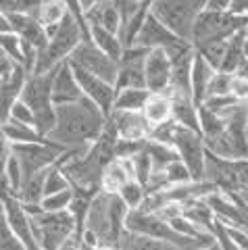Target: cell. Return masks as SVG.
<instances>
[{
    "instance_id": "obj_46",
    "label": "cell",
    "mask_w": 248,
    "mask_h": 250,
    "mask_svg": "<svg viewBox=\"0 0 248 250\" xmlns=\"http://www.w3.org/2000/svg\"><path fill=\"white\" fill-rule=\"evenodd\" d=\"M231 75L234 73H227V71H221L217 69L211 83H208V90H207V96H213V94H229V85H231Z\"/></svg>"
},
{
    "instance_id": "obj_34",
    "label": "cell",
    "mask_w": 248,
    "mask_h": 250,
    "mask_svg": "<svg viewBox=\"0 0 248 250\" xmlns=\"http://www.w3.org/2000/svg\"><path fill=\"white\" fill-rule=\"evenodd\" d=\"M71 188V182L69 177L65 175L61 163H52V165L46 169V177H44V196L46 194H52V192H61V190H67Z\"/></svg>"
},
{
    "instance_id": "obj_41",
    "label": "cell",
    "mask_w": 248,
    "mask_h": 250,
    "mask_svg": "<svg viewBox=\"0 0 248 250\" xmlns=\"http://www.w3.org/2000/svg\"><path fill=\"white\" fill-rule=\"evenodd\" d=\"M71 198H73V186L67 188V190H61V192L46 194L42 198V208L44 210H65V208H69Z\"/></svg>"
},
{
    "instance_id": "obj_31",
    "label": "cell",
    "mask_w": 248,
    "mask_h": 250,
    "mask_svg": "<svg viewBox=\"0 0 248 250\" xmlns=\"http://www.w3.org/2000/svg\"><path fill=\"white\" fill-rule=\"evenodd\" d=\"M242 40H244V29H240L238 34H234L231 38H227V46H226V54H223L221 61V71L227 73H236V69L240 67V62L244 59L242 52Z\"/></svg>"
},
{
    "instance_id": "obj_9",
    "label": "cell",
    "mask_w": 248,
    "mask_h": 250,
    "mask_svg": "<svg viewBox=\"0 0 248 250\" xmlns=\"http://www.w3.org/2000/svg\"><path fill=\"white\" fill-rule=\"evenodd\" d=\"M67 150L65 146L52 142L50 138H44L40 142H27V144H15L13 154L19 159L21 169H23V182L27 177L40 173L52 163L59 161V156Z\"/></svg>"
},
{
    "instance_id": "obj_48",
    "label": "cell",
    "mask_w": 248,
    "mask_h": 250,
    "mask_svg": "<svg viewBox=\"0 0 248 250\" xmlns=\"http://www.w3.org/2000/svg\"><path fill=\"white\" fill-rule=\"evenodd\" d=\"M9 119H15V121H23V123H32L34 125V111L29 108V104L25 103V100H17V103L13 104L11 108V115Z\"/></svg>"
},
{
    "instance_id": "obj_25",
    "label": "cell",
    "mask_w": 248,
    "mask_h": 250,
    "mask_svg": "<svg viewBox=\"0 0 248 250\" xmlns=\"http://www.w3.org/2000/svg\"><path fill=\"white\" fill-rule=\"evenodd\" d=\"M171 113L173 121L184 125V127L200 131V121H198V104L194 103L192 96L186 94H173L171 96Z\"/></svg>"
},
{
    "instance_id": "obj_16",
    "label": "cell",
    "mask_w": 248,
    "mask_h": 250,
    "mask_svg": "<svg viewBox=\"0 0 248 250\" xmlns=\"http://www.w3.org/2000/svg\"><path fill=\"white\" fill-rule=\"evenodd\" d=\"M108 121L113 123L117 138L125 140H146L150 138L152 127L148 121L144 119L142 111H121V108H113L108 115Z\"/></svg>"
},
{
    "instance_id": "obj_39",
    "label": "cell",
    "mask_w": 248,
    "mask_h": 250,
    "mask_svg": "<svg viewBox=\"0 0 248 250\" xmlns=\"http://www.w3.org/2000/svg\"><path fill=\"white\" fill-rule=\"evenodd\" d=\"M0 50L9 54L13 61H17L19 65L23 62V48H21V38L15 31H0Z\"/></svg>"
},
{
    "instance_id": "obj_32",
    "label": "cell",
    "mask_w": 248,
    "mask_h": 250,
    "mask_svg": "<svg viewBox=\"0 0 248 250\" xmlns=\"http://www.w3.org/2000/svg\"><path fill=\"white\" fill-rule=\"evenodd\" d=\"M67 15V6L63 0H54V2H40V6H38L36 11V17L42 21V25L46 29L50 27H57L61 21L65 19Z\"/></svg>"
},
{
    "instance_id": "obj_6",
    "label": "cell",
    "mask_w": 248,
    "mask_h": 250,
    "mask_svg": "<svg viewBox=\"0 0 248 250\" xmlns=\"http://www.w3.org/2000/svg\"><path fill=\"white\" fill-rule=\"evenodd\" d=\"M125 229L146 233L154 240L167 242L173 250H207L203 242L192 240L182 236L180 231L169 221H165L161 215L154 210H144V208H129L127 219H125Z\"/></svg>"
},
{
    "instance_id": "obj_42",
    "label": "cell",
    "mask_w": 248,
    "mask_h": 250,
    "mask_svg": "<svg viewBox=\"0 0 248 250\" xmlns=\"http://www.w3.org/2000/svg\"><path fill=\"white\" fill-rule=\"evenodd\" d=\"M236 103H240V100H236L234 96H231V94H213V96H207V98L203 100V104H205L207 108H211V111L219 113L221 117L226 115Z\"/></svg>"
},
{
    "instance_id": "obj_11",
    "label": "cell",
    "mask_w": 248,
    "mask_h": 250,
    "mask_svg": "<svg viewBox=\"0 0 248 250\" xmlns=\"http://www.w3.org/2000/svg\"><path fill=\"white\" fill-rule=\"evenodd\" d=\"M69 62H73V65L86 69V71L103 77L111 83H115V80H117V61L104 54L92 40H82L77 44V48L69 57Z\"/></svg>"
},
{
    "instance_id": "obj_40",
    "label": "cell",
    "mask_w": 248,
    "mask_h": 250,
    "mask_svg": "<svg viewBox=\"0 0 248 250\" xmlns=\"http://www.w3.org/2000/svg\"><path fill=\"white\" fill-rule=\"evenodd\" d=\"M165 179H167V186H177V184L192 182V173L182 159H175L165 167Z\"/></svg>"
},
{
    "instance_id": "obj_56",
    "label": "cell",
    "mask_w": 248,
    "mask_h": 250,
    "mask_svg": "<svg viewBox=\"0 0 248 250\" xmlns=\"http://www.w3.org/2000/svg\"><path fill=\"white\" fill-rule=\"evenodd\" d=\"M82 2V6H83V11H88V9H92V6H94L98 0H80Z\"/></svg>"
},
{
    "instance_id": "obj_10",
    "label": "cell",
    "mask_w": 248,
    "mask_h": 250,
    "mask_svg": "<svg viewBox=\"0 0 248 250\" xmlns=\"http://www.w3.org/2000/svg\"><path fill=\"white\" fill-rule=\"evenodd\" d=\"M136 44H140L148 50L163 48V50H167L169 57H173V54L182 52V50L188 48V46H192V42L184 40V38H180L175 31H171L152 11L148 13V17H146L140 34H138V38H136Z\"/></svg>"
},
{
    "instance_id": "obj_55",
    "label": "cell",
    "mask_w": 248,
    "mask_h": 250,
    "mask_svg": "<svg viewBox=\"0 0 248 250\" xmlns=\"http://www.w3.org/2000/svg\"><path fill=\"white\" fill-rule=\"evenodd\" d=\"M236 75L248 77V59H242V62H240V67L236 69Z\"/></svg>"
},
{
    "instance_id": "obj_20",
    "label": "cell",
    "mask_w": 248,
    "mask_h": 250,
    "mask_svg": "<svg viewBox=\"0 0 248 250\" xmlns=\"http://www.w3.org/2000/svg\"><path fill=\"white\" fill-rule=\"evenodd\" d=\"M11 29L17 34L23 42L34 44L38 50L48 42V34L46 27L42 25V21L36 17V13H13L9 15Z\"/></svg>"
},
{
    "instance_id": "obj_28",
    "label": "cell",
    "mask_w": 248,
    "mask_h": 250,
    "mask_svg": "<svg viewBox=\"0 0 248 250\" xmlns=\"http://www.w3.org/2000/svg\"><path fill=\"white\" fill-rule=\"evenodd\" d=\"M4 129L6 138L11 140V144H27V142H40L44 136L38 131L36 125L32 123H23V121H15V119H6L0 123Z\"/></svg>"
},
{
    "instance_id": "obj_62",
    "label": "cell",
    "mask_w": 248,
    "mask_h": 250,
    "mask_svg": "<svg viewBox=\"0 0 248 250\" xmlns=\"http://www.w3.org/2000/svg\"><path fill=\"white\" fill-rule=\"evenodd\" d=\"M246 108H248V103H246Z\"/></svg>"
},
{
    "instance_id": "obj_5",
    "label": "cell",
    "mask_w": 248,
    "mask_h": 250,
    "mask_svg": "<svg viewBox=\"0 0 248 250\" xmlns=\"http://www.w3.org/2000/svg\"><path fill=\"white\" fill-rule=\"evenodd\" d=\"M52 77L54 69L44 73H29L21 92V100H25L34 111V125L44 138L52 131L57 121V104L52 100Z\"/></svg>"
},
{
    "instance_id": "obj_61",
    "label": "cell",
    "mask_w": 248,
    "mask_h": 250,
    "mask_svg": "<svg viewBox=\"0 0 248 250\" xmlns=\"http://www.w3.org/2000/svg\"><path fill=\"white\" fill-rule=\"evenodd\" d=\"M246 144H248V129H246Z\"/></svg>"
},
{
    "instance_id": "obj_12",
    "label": "cell",
    "mask_w": 248,
    "mask_h": 250,
    "mask_svg": "<svg viewBox=\"0 0 248 250\" xmlns=\"http://www.w3.org/2000/svg\"><path fill=\"white\" fill-rule=\"evenodd\" d=\"M148 57V48L140 44H131L123 48V54L117 62V80L115 88H146V77H144V62Z\"/></svg>"
},
{
    "instance_id": "obj_23",
    "label": "cell",
    "mask_w": 248,
    "mask_h": 250,
    "mask_svg": "<svg viewBox=\"0 0 248 250\" xmlns=\"http://www.w3.org/2000/svg\"><path fill=\"white\" fill-rule=\"evenodd\" d=\"M88 25H103L106 29L119 34L121 29V11L113 0H98V2L86 11Z\"/></svg>"
},
{
    "instance_id": "obj_50",
    "label": "cell",
    "mask_w": 248,
    "mask_h": 250,
    "mask_svg": "<svg viewBox=\"0 0 248 250\" xmlns=\"http://www.w3.org/2000/svg\"><path fill=\"white\" fill-rule=\"evenodd\" d=\"M11 154H13V144H11V140L6 138L2 125H0V179H2V169L6 165V159H9Z\"/></svg>"
},
{
    "instance_id": "obj_45",
    "label": "cell",
    "mask_w": 248,
    "mask_h": 250,
    "mask_svg": "<svg viewBox=\"0 0 248 250\" xmlns=\"http://www.w3.org/2000/svg\"><path fill=\"white\" fill-rule=\"evenodd\" d=\"M146 140H125V138H117V146H115V154L117 159H131L134 154L144 150Z\"/></svg>"
},
{
    "instance_id": "obj_24",
    "label": "cell",
    "mask_w": 248,
    "mask_h": 250,
    "mask_svg": "<svg viewBox=\"0 0 248 250\" xmlns=\"http://www.w3.org/2000/svg\"><path fill=\"white\" fill-rule=\"evenodd\" d=\"M215 71L217 69L196 50L194 61H192V98L196 104H203V100L207 98L208 83H211Z\"/></svg>"
},
{
    "instance_id": "obj_26",
    "label": "cell",
    "mask_w": 248,
    "mask_h": 250,
    "mask_svg": "<svg viewBox=\"0 0 248 250\" xmlns=\"http://www.w3.org/2000/svg\"><path fill=\"white\" fill-rule=\"evenodd\" d=\"M90 40L94 42L104 54H108L111 59H115L119 62L121 54H123V48H125L123 42H121V38H119V34H115V31L106 29L103 25H90Z\"/></svg>"
},
{
    "instance_id": "obj_7",
    "label": "cell",
    "mask_w": 248,
    "mask_h": 250,
    "mask_svg": "<svg viewBox=\"0 0 248 250\" xmlns=\"http://www.w3.org/2000/svg\"><path fill=\"white\" fill-rule=\"evenodd\" d=\"M248 23V15H240L234 11H211L205 9L198 15V19L192 29L190 42L194 48H200L211 42H223L244 29Z\"/></svg>"
},
{
    "instance_id": "obj_13",
    "label": "cell",
    "mask_w": 248,
    "mask_h": 250,
    "mask_svg": "<svg viewBox=\"0 0 248 250\" xmlns=\"http://www.w3.org/2000/svg\"><path fill=\"white\" fill-rule=\"evenodd\" d=\"M0 198H2L6 221H9L13 231L17 233L21 238V242L25 244V250H40L38 240L34 236V229H32V217H29L27 208L19 200V196L11 190H4V192H0Z\"/></svg>"
},
{
    "instance_id": "obj_22",
    "label": "cell",
    "mask_w": 248,
    "mask_h": 250,
    "mask_svg": "<svg viewBox=\"0 0 248 250\" xmlns=\"http://www.w3.org/2000/svg\"><path fill=\"white\" fill-rule=\"evenodd\" d=\"M142 115L144 119L148 121V125L154 129L159 125L167 123L173 119V113H171V96L167 92H150L148 100L142 108Z\"/></svg>"
},
{
    "instance_id": "obj_3",
    "label": "cell",
    "mask_w": 248,
    "mask_h": 250,
    "mask_svg": "<svg viewBox=\"0 0 248 250\" xmlns=\"http://www.w3.org/2000/svg\"><path fill=\"white\" fill-rule=\"evenodd\" d=\"M46 34H48V42L38 50V61H36L34 73L52 71V69H57L59 65H63L65 61H69L71 52L77 48V44L82 40H86L80 23L69 13L65 15V19L61 21L57 27L46 29Z\"/></svg>"
},
{
    "instance_id": "obj_54",
    "label": "cell",
    "mask_w": 248,
    "mask_h": 250,
    "mask_svg": "<svg viewBox=\"0 0 248 250\" xmlns=\"http://www.w3.org/2000/svg\"><path fill=\"white\" fill-rule=\"evenodd\" d=\"M0 31H13V29H11L9 15H6L4 11H0Z\"/></svg>"
},
{
    "instance_id": "obj_35",
    "label": "cell",
    "mask_w": 248,
    "mask_h": 250,
    "mask_svg": "<svg viewBox=\"0 0 248 250\" xmlns=\"http://www.w3.org/2000/svg\"><path fill=\"white\" fill-rule=\"evenodd\" d=\"M117 194H119L121 200L125 202L129 208H140L144 205L148 190H146V186L142 182H138V179H129V182L123 186Z\"/></svg>"
},
{
    "instance_id": "obj_57",
    "label": "cell",
    "mask_w": 248,
    "mask_h": 250,
    "mask_svg": "<svg viewBox=\"0 0 248 250\" xmlns=\"http://www.w3.org/2000/svg\"><path fill=\"white\" fill-rule=\"evenodd\" d=\"M242 52H244V59H248V36L244 34V40H242Z\"/></svg>"
},
{
    "instance_id": "obj_2",
    "label": "cell",
    "mask_w": 248,
    "mask_h": 250,
    "mask_svg": "<svg viewBox=\"0 0 248 250\" xmlns=\"http://www.w3.org/2000/svg\"><path fill=\"white\" fill-rule=\"evenodd\" d=\"M129 207L117 192L98 190L90 200L86 228L100 238L103 250H117V242L125 231V219Z\"/></svg>"
},
{
    "instance_id": "obj_4",
    "label": "cell",
    "mask_w": 248,
    "mask_h": 250,
    "mask_svg": "<svg viewBox=\"0 0 248 250\" xmlns=\"http://www.w3.org/2000/svg\"><path fill=\"white\" fill-rule=\"evenodd\" d=\"M29 217H32V229L38 240V246L42 250H61L65 240L77 231L75 219L65 210H44L42 205L38 207H25Z\"/></svg>"
},
{
    "instance_id": "obj_18",
    "label": "cell",
    "mask_w": 248,
    "mask_h": 250,
    "mask_svg": "<svg viewBox=\"0 0 248 250\" xmlns=\"http://www.w3.org/2000/svg\"><path fill=\"white\" fill-rule=\"evenodd\" d=\"M29 71L23 65H17L6 75L0 77V123L9 119L13 104L21 98L23 85L27 82Z\"/></svg>"
},
{
    "instance_id": "obj_44",
    "label": "cell",
    "mask_w": 248,
    "mask_h": 250,
    "mask_svg": "<svg viewBox=\"0 0 248 250\" xmlns=\"http://www.w3.org/2000/svg\"><path fill=\"white\" fill-rule=\"evenodd\" d=\"M40 0H0V11L6 15L13 13H36Z\"/></svg>"
},
{
    "instance_id": "obj_53",
    "label": "cell",
    "mask_w": 248,
    "mask_h": 250,
    "mask_svg": "<svg viewBox=\"0 0 248 250\" xmlns=\"http://www.w3.org/2000/svg\"><path fill=\"white\" fill-rule=\"evenodd\" d=\"M229 11L240 13V15H248V0H234Z\"/></svg>"
},
{
    "instance_id": "obj_59",
    "label": "cell",
    "mask_w": 248,
    "mask_h": 250,
    "mask_svg": "<svg viewBox=\"0 0 248 250\" xmlns=\"http://www.w3.org/2000/svg\"><path fill=\"white\" fill-rule=\"evenodd\" d=\"M244 34L248 36V23H246V27H244Z\"/></svg>"
},
{
    "instance_id": "obj_60",
    "label": "cell",
    "mask_w": 248,
    "mask_h": 250,
    "mask_svg": "<svg viewBox=\"0 0 248 250\" xmlns=\"http://www.w3.org/2000/svg\"><path fill=\"white\" fill-rule=\"evenodd\" d=\"M40 2H54V0H40Z\"/></svg>"
},
{
    "instance_id": "obj_27",
    "label": "cell",
    "mask_w": 248,
    "mask_h": 250,
    "mask_svg": "<svg viewBox=\"0 0 248 250\" xmlns=\"http://www.w3.org/2000/svg\"><path fill=\"white\" fill-rule=\"evenodd\" d=\"M117 250H173L167 242L154 240L146 233L125 229L117 242Z\"/></svg>"
},
{
    "instance_id": "obj_30",
    "label": "cell",
    "mask_w": 248,
    "mask_h": 250,
    "mask_svg": "<svg viewBox=\"0 0 248 250\" xmlns=\"http://www.w3.org/2000/svg\"><path fill=\"white\" fill-rule=\"evenodd\" d=\"M48 169V167H46ZM46 169L36 173L32 177H27L25 182L21 184L17 196L25 207H38L42 205V198H44V177H46Z\"/></svg>"
},
{
    "instance_id": "obj_15",
    "label": "cell",
    "mask_w": 248,
    "mask_h": 250,
    "mask_svg": "<svg viewBox=\"0 0 248 250\" xmlns=\"http://www.w3.org/2000/svg\"><path fill=\"white\" fill-rule=\"evenodd\" d=\"M146 88L150 92H167L171 85V57L163 48L148 50L144 62Z\"/></svg>"
},
{
    "instance_id": "obj_49",
    "label": "cell",
    "mask_w": 248,
    "mask_h": 250,
    "mask_svg": "<svg viewBox=\"0 0 248 250\" xmlns=\"http://www.w3.org/2000/svg\"><path fill=\"white\" fill-rule=\"evenodd\" d=\"M227 231H229V238L234 242L236 250H248V229L246 228L227 223Z\"/></svg>"
},
{
    "instance_id": "obj_58",
    "label": "cell",
    "mask_w": 248,
    "mask_h": 250,
    "mask_svg": "<svg viewBox=\"0 0 248 250\" xmlns=\"http://www.w3.org/2000/svg\"><path fill=\"white\" fill-rule=\"evenodd\" d=\"M240 196H242V198L248 202V188H244V190H240Z\"/></svg>"
},
{
    "instance_id": "obj_17",
    "label": "cell",
    "mask_w": 248,
    "mask_h": 250,
    "mask_svg": "<svg viewBox=\"0 0 248 250\" xmlns=\"http://www.w3.org/2000/svg\"><path fill=\"white\" fill-rule=\"evenodd\" d=\"M82 98H83L82 85L77 82L71 62L65 61L63 65H59L54 69L52 100H54V104H69V103H77V100H82Z\"/></svg>"
},
{
    "instance_id": "obj_36",
    "label": "cell",
    "mask_w": 248,
    "mask_h": 250,
    "mask_svg": "<svg viewBox=\"0 0 248 250\" xmlns=\"http://www.w3.org/2000/svg\"><path fill=\"white\" fill-rule=\"evenodd\" d=\"M2 179L11 192H15V194L19 192V188L23 184V169H21V163L15 154H11L9 159H6V165L2 169Z\"/></svg>"
},
{
    "instance_id": "obj_43",
    "label": "cell",
    "mask_w": 248,
    "mask_h": 250,
    "mask_svg": "<svg viewBox=\"0 0 248 250\" xmlns=\"http://www.w3.org/2000/svg\"><path fill=\"white\" fill-rule=\"evenodd\" d=\"M226 46H227V40L205 44V46H200V48H196V50L203 54V57H205L208 62H211L215 69H219V67H221V61H223V54H226Z\"/></svg>"
},
{
    "instance_id": "obj_14",
    "label": "cell",
    "mask_w": 248,
    "mask_h": 250,
    "mask_svg": "<svg viewBox=\"0 0 248 250\" xmlns=\"http://www.w3.org/2000/svg\"><path fill=\"white\" fill-rule=\"evenodd\" d=\"M71 67H73V71H75L77 82H80V85H82L83 96L90 98L92 103H96L106 115H111L113 103H115V94H117L115 83H111V82L103 80V77H98L94 73L86 71V69L73 65V62H71Z\"/></svg>"
},
{
    "instance_id": "obj_29",
    "label": "cell",
    "mask_w": 248,
    "mask_h": 250,
    "mask_svg": "<svg viewBox=\"0 0 248 250\" xmlns=\"http://www.w3.org/2000/svg\"><path fill=\"white\" fill-rule=\"evenodd\" d=\"M148 96H150L148 88H121L115 94L113 108H121V111H142Z\"/></svg>"
},
{
    "instance_id": "obj_1",
    "label": "cell",
    "mask_w": 248,
    "mask_h": 250,
    "mask_svg": "<svg viewBox=\"0 0 248 250\" xmlns=\"http://www.w3.org/2000/svg\"><path fill=\"white\" fill-rule=\"evenodd\" d=\"M108 115L96 103L83 96L77 103L57 104V121L46 138L69 148H82L100 136Z\"/></svg>"
},
{
    "instance_id": "obj_51",
    "label": "cell",
    "mask_w": 248,
    "mask_h": 250,
    "mask_svg": "<svg viewBox=\"0 0 248 250\" xmlns=\"http://www.w3.org/2000/svg\"><path fill=\"white\" fill-rule=\"evenodd\" d=\"M17 65H19L17 61H13V59L9 57V54H4L2 50H0V77L6 75L9 71H13V69L17 67Z\"/></svg>"
},
{
    "instance_id": "obj_37",
    "label": "cell",
    "mask_w": 248,
    "mask_h": 250,
    "mask_svg": "<svg viewBox=\"0 0 248 250\" xmlns=\"http://www.w3.org/2000/svg\"><path fill=\"white\" fill-rule=\"evenodd\" d=\"M0 250H25V244L21 242V238L13 231L4 217V208L0 213Z\"/></svg>"
},
{
    "instance_id": "obj_8",
    "label": "cell",
    "mask_w": 248,
    "mask_h": 250,
    "mask_svg": "<svg viewBox=\"0 0 248 250\" xmlns=\"http://www.w3.org/2000/svg\"><path fill=\"white\" fill-rule=\"evenodd\" d=\"M207 2L208 0H152L150 11L171 31L190 42L194 23L207 9Z\"/></svg>"
},
{
    "instance_id": "obj_52",
    "label": "cell",
    "mask_w": 248,
    "mask_h": 250,
    "mask_svg": "<svg viewBox=\"0 0 248 250\" xmlns=\"http://www.w3.org/2000/svg\"><path fill=\"white\" fill-rule=\"evenodd\" d=\"M231 2H234V0H208L207 9H211V11H229Z\"/></svg>"
},
{
    "instance_id": "obj_47",
    "label": "cell",
    "mask_w": 248,
    "mask_h": 250,
    "mask_svg": "<svg viewBox=\"0 0 248 250\" xmlns=\"http://www.w3.org/2000/svg\"><path fill=\"white\" fill-rule=\"evenodd\" d=\"M229 94L240 103H248V77L242 75H231V85H229Z\"/></svg>"
},
{
    "instance_id": "obj_38",
    "label": "cell",
    "mask_w": 248,
    "mask_h": 250,
    "mask_svg": "<svg viewBox=\"0 0 248 250\" xmlns=\"http://www.w3.org/2000/svg\"><path fill=\"white\" fill-rule=\"evenodd\" d=\"M129 161H131V167H134V175H136V179L146 186V184H148V179H150V175H152V171H154L150 154L146 152V148H144V150H140L138 154L131 156Z\"/></svg>"
},
{
    "instance_id": "obj_19",
    "label": "cell",
    "mask_w": 248,
    "mask_h": 250,
    "mask_svg": "<svg viewBox=\"0 0 248 250\" xmlns=\"http://www.w3.org/2000/svg\"><path fill=\"white\" fill-rule=\"evenodd\" d=\"M196 48L188 46L186 50L177 52L171 57V85H169L167 94H186L192 96V61H194Z\"/></svg>"
},
{
    "instance_id": "obj_21",
    "label": "cell",
    "mask_w": 248,
    "mask_h": 250,
    "mask_svg": "<svg viewBox=\"0 0 248 250\" xmlns=\"http://www.w3.org/2000/svg\"><path fill=\"white\" fill-rule=\"evenodd\" d=\"M129 179H136L134 167H131L129 159H113L106 165L103 179H100V190L106 192H119Z\"/></svg>"
},
{
    "instance_id": "obj_33",
    "label": "cell",
    "mask_w": 248,
    "mask_h": 250,
    "mask_svg": "<svg viewBox=\"0 0 248 250\" xmlns=\"http://www.w3.org/2000/svg\"><path fill=\"white\" fill-rule=\"evenodd\" d=\"M198 121H200V134H203L205 138L219 134V131H223L226 125H227L226 117H221L219 113L207 108L205 104H198Z\"/></svg>"
}]
</instances>
